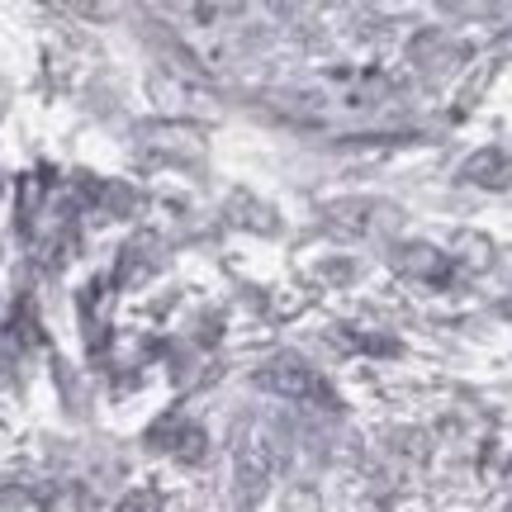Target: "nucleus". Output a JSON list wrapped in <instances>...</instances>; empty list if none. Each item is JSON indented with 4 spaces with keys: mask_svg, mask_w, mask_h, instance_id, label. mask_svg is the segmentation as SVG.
Masks as SVG:
<instances>
[{
    "mask_svg": "<svg viewBox=\"0 0 512 512\" xmlns=\"http://www.w3.org/2000/svg\"><path fill=\"white\" fill-rule=\"evenodd\" d=\"M252 384L261 394H275L285 403H318V408H337V389H332L309 361L299 356H275L252 375Z\"/></svg>",
    "mask_w": 512,
    "mask_h": 512,
    "instance_id": "f257e3e1",
    "label": "nucleus"
},
{
    "mask_svg": "<svg viewBox=\"0 0 512 512\" xmlns=\"http://www.w3.org/2000/svg\"><path fill=\"white\" fill-rule=\"evenodd\" d=\"M271 475H275L271 441L247 432V437L233 446V503H238V512H256V503L271 489Z\"/></svg>",
    "mask_w": 512,
    "mask_h": 512,
    "instance_id": "f03ea898",
    "label": "nucleus"
},
{
    "mask_svg": "<svg viewBox=\"0 0 512 512\" xmlns=\"http://www.w3.org/2000/svg\"><path fill=\"white\" fill-rule=\"evenodd\" d=\"M323 214H328V223L337 228V233H351V238H366V233H389V228H399V204L370 200V195L332 200Z\"/></svg>",
    "mask_w": 512,
    "mask_h": 512,
    "instance_id": "7ed1b4c3",
    "label": "nucleus"
},
{
    "mask_svg": "<svg viewBox=\"0 0 512 512\" xmlns=\"http://www.w3.org/2000/svg\"><path fill=\"white\" fill-rule=\"evenodd\" d=\"M389 261H394V271L413 275V280H432V285H446V280H451V256L437 252L432 242H399V247L389 252Z\"/></svg>",
    "mask_w": 512,
    "mask_h": 512,
    "instance_id": "20e7f679",
    "label": "nucleus"
},
{
    "mask_svg": "<svg viewBox=\"0 0 512 512\" xmlns=\"http://www.w3.org/2000/svg\"><path fill=\"white\" fill-rule=\"evenodd\" d=\"M460 181L479 185V190H512V157L503 152V147H479V152L465 157Z\"/></svg>",
    "mask_w": 512,
    "mask_h": 512,
    "instance_id": "39448f33",
    "label": "nucleus"
},
{
    "mask_svg": "<svg viewBox=\"0 0 512 512\" xmlns=\"http://www.w3.org/2000/svg\"><path fill=\"white\" fill-rule=\"evenodd\" d=\"M408 57H413L418 67H446V57H465V53H456V48L446 43V34H441V29H427V34L413 38Z\"/></svg>",
    "mask_w": 512,
    "mask_h": 512,
    "instance_id": "423d86ee",
    "label": "nucleus"
},
{
    "mask_svg": "<svg viewBox=\"0 0 512 512\" xmlns=\"http://www.w3.org/2000/svg\"><path fill=\"white\" fill-rule=\"evenodd\" d=\"M10 342H15V347H38V342H43L38 309L29 304V299H19L15 309H10Z\"/></svg>",
    "mask_w": 512,
    "mask_h": 512,
    "instance_id": "0eeeda50",
    "label": "nucleus"
},
{
    "mask_svg": "<svg viewBox=\"0 0 512 512\" xmlns=\"http://www.w3.org/2000/svg\"><path fill=\"white\" fill-rule=\"evenodd\" d=\"M152 271H157V261H147V256H143V238H138V242H128L124 256H119L114 285H138V280H147Z\"/></svg>",
    "mask_w": 512,
    "mask_h": 512,
    "instance_id": "6e6552de",
    "label": "nucleus"
},
{
    "mask_svg": "<svg viewBox=\"0 0 512 512\" xmlns=\"http://www.w3.org/2000/svg\"><path fill=\"white\" fill-rule=\"evenodd\" d=\"M204 456H209V432H204L200 422H185L181 441H176V460L181 465H200Z\"/></svg>",
    "mask_w": 512,
    "mask_h": 512,
    "instance_id": "1a4fd4ad",
    "label": "nucleus"
},
{
    "mask_svg": "<svg viewBox=\"0 0 512 512\" xmlns=\"http://www.w3.org/2000/svg\"><path fill=\"white\" fill-rule=\"evenodd\" d=\"M181 432H185L181 413H166V418H157L152 427H147V446H152V451H176Z\"/></svg>",
    "mask_w": 512,
    "mask_h": 512,
    "instance_id": "9d476101",
    "label": "nucleus"
},
{
    "mask_svg": "<svg viewBox=\"0 0 512 512\" xmlns=\"http://www.w3.org/2000/svg\"><path fill=\"white\" fill-rule=\"evenodd\" d=\"M489 252H494V247H489L484 233H456V256L465 261V266L484 271V266H489Z\"/></svg>",
    "mask_w": 512,
    "mask_h": 512,
    "instance_id": "9b49d317",
    "label": "nucleus"
},
{
    "mask_svg": "<svg viewBox=\"0 0 512 512\" xmlns=\"http://www.w3.org/2000/svg\"><path fill=\"white\" fill-rule=\"evenodd\" d=\"M114 512H162V494L157 489H133V494L119 498Z\"/></svg>",
    "mask_w": 512,
    "mask_h": 512,
    "instance_id": "f8f14e48",
    "label": "nucleus"
},
{
    "mask_svg": "<svg viewBox=\"0 0 512 512\" xmlns=\"http://www.w3.org/2000/svg\"><path fill=\"white\" fill-rule=\"evenodd\" d=\"M508 512H512V508H508Z\"/></svg>",
    "mask_w": 512,
    "mask_h": 512,
    "instance_id": "ddd939ff",
    "label": "nucleus"
}]
</instances>
